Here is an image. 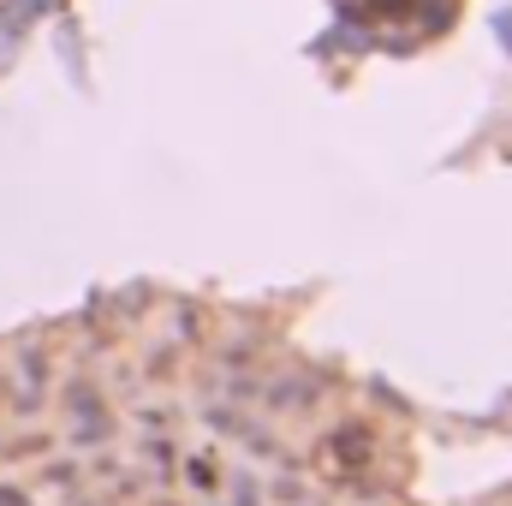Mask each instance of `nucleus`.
I'll return each instance as SVG.
<instances>
[{
    "label": "nucleus",
    "mask_w": 512,
    "mask_h": 506,
    "mask_svg": "<svg viewBox=\"0 0 512 506\" xmlns=\"http://www.w3.org/2000/svg\"><path fill=\"white\" fill-rule=\"evenodd\" d=\"M185 477H191L197 489H215V465H209V459H191V465H185Z\"/></svg>",
    "instance_id": "f257e3e1"
},
{
    "label": "nucleus",
    "mask_w": 512,
    "mask_h": 506,
    "mask_svg": "<svg viewBox=\"0 0 512 506\" xmlns=\"http://www.w3.org/2000/svg\"><path fill=\"white\" fill-rule=\"evenodd\" d=\"M495 36H501V48L512 54V6L507 12H495Z\"/></svg>",
    "instance_id": "f03ea898"
},
{
    "label": "nucleus",
    "mask_w": 512,
    "mask_h": 506,
    "mask_svg": "<svg viewBox=\"0 0 512 506\" xmlns=\"http://www.w3.org/2000/svg\"><path fill=\"white\" fill-rule=\"evenodd\" d=\"M24 381H30V393L42 387V358H36V352H24Z\"/></svg>",
    "instance_id": "7ed1b4c3"
},
{
    "label": "nucleus",
    "mask_w": 512,
    "mask_h": 506,
    "mask_svg": "<svg viewBox=\"0 0 512 506\" xmlns=\"http://www.w3.org/2000/svg\"><path fill=\"white\" fill-rule=\"evenodd\" d=\"M382 6H405V0H382Z\"/></svg>",
    "instance_id": "20e7f679"
}]
</instances>
